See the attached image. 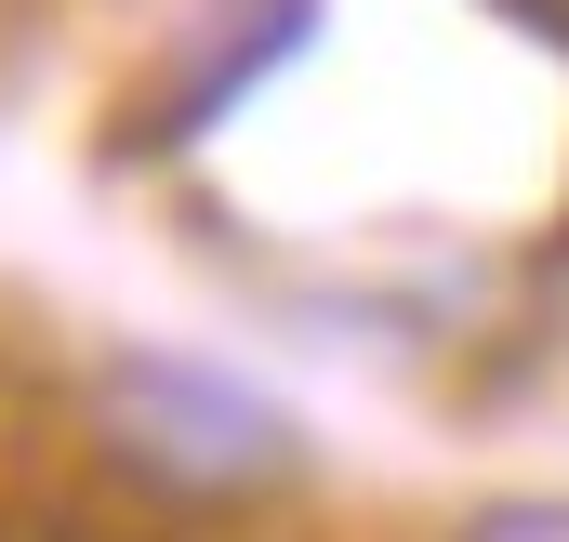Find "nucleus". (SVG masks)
<instances>
[{"mask_svg":"<svg viewBox=\"0 0 569 542\" xmlns=\"http://www.w3.org/2000/svg\"><path fill=\"white\" fill-rule=\"evenodd\" d=\"M93 450L159 490V503H279L291 476H305V423H291L266 384H239V371H212V358H172V344H120V358H93Z\"/></svg>","mask_w":569,"mask_h":542,"instance_id":"f257e3e1","label":"nucleus"},{"mask_svg":"<svg viewBox=\"0 0 569 542\" xmlns=\"http://www.w3.org/2000/svg\"><path fill=\"white\" fill-rule=\"evenodd\" d=\"M450 542H569V490H503V503H477Z\"/></svg>","mask_w":569,"mask_h":542,"instance_id":"f03ea898","label":"nucleus"}]
</instances>
